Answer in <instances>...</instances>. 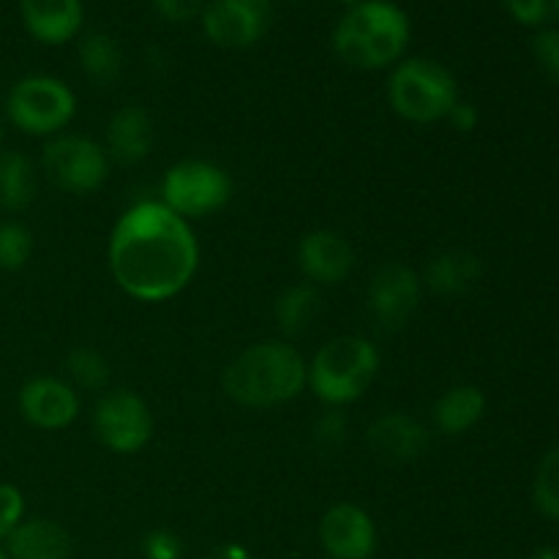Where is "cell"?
I'll use <instances>...</instances> for the list:
<instances>
[{"label":"cell","instance_id":"4","mask_svg":"<svg viewBox=\"0 0 559 559\" xmlns=\"http://www.w3.org/2000/svg\"><path fill=\"white\" fill-rule=\"evenodd\" d=\"M380 371V353L364 336H336L311 358L306 385L328 407H344L364 396Z\"/></svg>","mask_w":559,"mask_h":559},{"label":"cell","instance_id":"19","mask_svg":"<svg viewBox=\"0 0 559 559\" xmlns=\"http://www.w3.org/2000/svg\"><path fill=\"white\" fill-rule=\"evenodd\" d=\"M480 276H484V265L478 257L473 251L453 249L437 254L420 282L442 298H459V295H467L480 282Z\"/></svg>","mask_w":559,"mask_h":559},{"label":"cell","instance_id":"8","mask_svg":"<svg viewBox=\"0 0 559 559\" xmlns=\"http://www.w3.org/2000/svg\"><path fill=\"white\" fill-rule=\"evenodd\" d=\"M47 178L69 194H91L102 189L109 173V156L98 142L80 134H58L41 153Z\"/></svg>","mask_w":559,"mask_h":559},{"label":"cell","instance_id":"31","mask_svg":"<svg viewBox=\"0 0 559 559\" xmlns=\"http://www.w3.org/2000/svg\"><path fill=\"white\" fill-rule=\"evenodd\" d=\"M533 52L540 69L559 82V27H544V31L535 33Z\"/></svg>","mask_w":559,"mask_h":559},{"label":"cell","instance_id":"26","mask_svg":"<svg viewBox=\"0 0 559 559\" xmlns=\"http://www.w3.org/2000/svg\"><path fill=\"white\" fill-rule=\"evenodd\" d=\"M33 257V233L20 222L0 224V271H22Z\"/></svg>","mask_w":559,"mask_h":559},{"label":"cell","instance_id":"25","mask_svg":"<svg viewBox=\"0 0 559 559\" xmlns=\"http://www.w3.org/2000/svg\"><path fill=\"white\" fill-rule=\"evenodd\" d=\"M533 500L546 519L559 522V445L540 459L533 484Z\"/></svg>","mask_w":559,"mask_h":559},{"label":"cell","instance_id":"29","mask_svg":"<svg viewBox=\"0 0 559 559\" xmlns=\"http://www.w3.org/2000/svg\"><path fill=\"white\" fill-rule=\"evenodd\" d=\"M25 522V497L16 486L0 484V546Z\"/></svg>","mask_w":559,"mask_h":559},{"label":"cell","instance_id":"21","mask_svg":"<svg viewBox=\"0 0 559 559\" xmlns=\"http://www.w3.org/2000/svg\"><path fill=\"white\" fill-rule=\"evenodd\" d=\"M76 58H80V69L85 71L87 80L98 87H112L123 74V49L109 33H85L80 49H76Z\"/></svg>","mask_w":559,"mask_h":559},{"label":"cell","instance_id":"37","mask_svg":"<svg viewBox=\"0 0 559 559\" xmlns=\"http://www.w3.org/2000/svg\"><path fill=\"white\" fill-rule=\"evenodd\" d=\"M0 559H9V557H5V551H3V546H0Z\"/></svg>","mask_w":559,"mask_h":559},{"label":"cell","instance_id":"15","mask_svg":"<svg viewBox=\"0 0 559 559\" xmlns=\"http://www.w3.org/2000/svg\"><path fill=\"white\" fill-rule=\"evenodd\" d=\"M371 453L382 462L409 464L418 462L431 445V431L407 413H385L366 431Z\"/></svg>","mask_w":559,"mask_h":559},{"label":"cell","instance_id":"2","mask_svg":"<svg viewBox=\"0 0 559 559\" xmlns=\"http://www.w3.org/2000/svg\"><path fill=\"white\" fill-rule=\"evenodd\" d=\"M309 364L289 342H260L246 347L224 369L222 388L235 404L249 409H271L293 402L306 388Z\"/></svg>","mask_w":559,"mask_h":559},{"label":"cell","instance_id":"12","mask_svg":"<svg viewBox=\"0 0 559 559\" xmlns=\"http://www.w3.org/2000/svg\"><path fill=\"white\" fill-rule=\"evenodd\" d=\"M320 544L331 559H371L377 551L374 519L355 502H336L320 522Z\"/></svg>","mask_w":559,"mask_h":559},{"label":"cell","instance_id":"33","mask_svg":"<svg viewBox=\"0 0 559 559\" xmlns=\"http://www.w3.org/2000/svg\"><path fill=\"white\" fill-rule=\"evenodd\" d=\"M448 120H451L459 131H469L475 129V123H478V109L467 102H459L456 107H453V112L448 115Z\"/></svg>","mask_w":559,"mask_h":559},{"label":"cell","instance_id":"38","mask_svg":"<svg viewBox=\"0 0 559 559\" xmlns=\"http://www.w3.org/2000/svg\"><path fill=\"white\" fill-rule=\"evenodd\" d=\"M0 140H3V123H0Z\"/></svg>","mask_w":559,"mask_h":559},{"label":"cell","instance_id":"1","mask_svg":"<svg viewBox=\"0 0 559 559\" xmlns=\"http://www.w3.org/2000/svg\"><path fill=\"white\" fill-rule=\"evenodd\" d=\"M200 267V243L162 200L131 205L109 235V271L129 298L162 304L183 293Z\"/></svg>","mask_w":559,"mask_h":559},{"label":"cell","instance_id":"6","mask_svg":"<svg viewBox=\"0 0 559 559\" xmlns=\"http://www.w3.org/2000/svg\"><path fill=\"white\" fill-rule=\"evenodd\" d=\"M5 115L22 134L58 136L74 120L76 96L58 76H22L5 96Z\"/></svg>","mask_w":559,"mask_h":559},{"label":"cell","instance_id":"32","mask_svg":"<svg viewBox=\"0 0 559 559\" xmlns=\"http://www.w3.org/2000/svg\"><path fill=\"white\" fill-rule=\"evenodd\" d=\"M153 9L169 22H189L202 14L207 0H151Z\"/></svg>","mask_w":559,"mask_h":559},{"label":"cell","instance_id":"27","mask_svg":"<svg viewBox=\"0 0 559 559\" xmlns=\"http://www.w3.org/2000/svg\"><path fill=\"white\" fill-rule=\"evenodd\" d=\"M508 14L527 27H555L559 22V0H502Z\"/></svg>","mask_w":559,"mask_h":559},{"label":"cell","instance_id":"23","mask_svg":"<svg viewBox=\"0 0 559 559\" xmlns=\"http://www.w3.org/2000/svg\"><path fill=\"white\" fill-rule=\"evenodd\" d=\"M36 200V169L16 151H0V207L20 213Z\"/></svg>","mask_w":559,"mask_h":559},{"label":"cell","instance_id":"22","mask_svg":"<svg viewBox=\"0 0 559 559\" xmlns=\"http://www.w3.org/2000/svg\"><path fill=\"white\" fill-rule=\"evenodd\" d=\"M322 311V298L314 284H293L284 289L273 306V317L284 336H300L314 325Z\"/></svg>","mask_w":559,"mask_h":559},{"label":"cell","instance_id":"28","mask_svg":"<svg viewBox=\"0 0 559 559\" xmlns=\"http://www.w3.org/2000/svg\"><path fill=\"white\" fill-rule=\"evenodd\" d=\"M347 429L349 426H347V418H344L342 409L328 407L325 413L314 420V429H311L317 451L331 453V451H336V448H342L344 440H347Z\"/></svg>","mask_w":559,"mask_h":559},{"label":"cell","instance_id":"39","mask_svg":"<svg viewBox=\"0 0 559 559\" xmlns=\"http://www.w3.org/2000/svg\"><path fill=\"white\" fill-rule=\"evenodd\" d=\"M293 3H295V0H293Z\"/></svg>","mask_w":559,"mask_h":559},{"label":"cell","instance_id":"34","mask_svg":"<svg viewBox=\"0 0 559 559\" xmlns=\"http://www.w3.org/2000/svg\"><path fill=\"white\" fill-rule=\"evenodd\" d=\"M202 559H254V555L240 544H222L216 546V549L207 551Z\"/></svg>","mask_w":559,"mask_h":559},{"label":"cell","instance_id":"30","mask_svg":"<svg viewBox=\"0 0 559 559\" xmlns=\"http://www.w3.org/2000/svg\"><path fill=\"white\" fill-rule=\"evenodd\" d=\"M142 557L145 559H183V540L173 530H151L142 538Z\"/></svg>","mask_w":559,"mask_h":559},{"label":"cell","instance_id":"24","mask_svg":"<svg viewBox=\"0 0 559 559\" xmlns=\"http://www.w3.org/2000/svg\"><path fill=\"white\" fill-rule=\"evenodd\" d=\"M71 385L82 391H102L109 382V364L98 349L93 347H74L66 360Z\"/></svg>","mask_w":559,"mask_h":559},{"label":"cell","instance_id":"10","mask_svg":"<svg viewBox=\"0 0 559 559\" xmlns=\"http://www.w3.org/2000/svg\"><path fill=\"white\" fill-rule=\"evenodd\" d=\"M207 41L222 49H249L267 33L271 0H207L200 14Z\"/></svg>","mask_w":559,"mask_h":559},{"label":"cell","instance_id":"13","mask_svg":"<svg viewBox=\"0 0 559 559\" xmlns=\"http://www.w3.org/2000/svg\"><path fill=\"white\" fill-rule=\"evenodd\" d=\"M22 418L31 426L44 431H58L74 424L80 415V396L71 382L58 380V377H33L22 385L20 399Z\"/></svg>","mask_w":559,"mask_h":559},{"label":"cell","instance_id":"35","mask_svg":"<svg viewBox=\"0 0 559 559\" xmlns=\"http://www.w3.org/2000/svg\"><path fill=\"white\" fill-rule=\"evenodd\" d=\"M530 559H559V551L557 549H538V551H533V557Z\"/></svg>","mask_w":559,"mask_h":559},{"label":"cell","instance_id":"18","mask_svg":"<svg viewBox=\"0 0 559 559\" xmlns=\"http://www.w3.org/2000/svg\"><path fill=\"white\" fill-rule=\"evenodd\" d=\"M3 551L9 559H71L74 540L69 530L52 519H25L5 538Z\"/></svg>","mask_w":559,"mask_h":559},{"label":"cell","instance_id":"3","mask_svg":"<svg viewBox=\"0 0 559 559\" xmlns=\"http://www.w3.org/2000/svg\"><path fill=\"white\" fill-rule=\"evenodd\" d=\"M413 25L393 0H364L333 27V52L353 69L380 71L404 60Z\"/></svg>","mask_w":559,"mask_h":559},{"label":"cell","instance_id":"9","mask_svg":"<svg viewBox=\"0 0 559 559\" xmlns=\"http://www.w3.org/2000/svg\"><path fill=\"white\" fill-rule=\"evenodd\" d=\"M93 431L112 453H140L153 437V415L134 391H109L93 409Z\"/></svg>","mask_w":559,"mask_h":559},{"label":"cell","instance_id":"36","mask_svg":"<svg viewBox=\"0 0 559 559\" xmlns=\"http://www.w3.org/2000/svg\"><path fill=\"white\" fill-rule=\"evenodd\" d=\"M338 5H344V11L347 9H353V5H358V3H364V0H336Z\"/></svg>","mask_w":559,"mask_h":559},{"label":"cell","instance_id":"5","mask_svg":"<svg viewBox=\"0 0 559 559\" xmlns=\"http://www.w3.org/2000/svg\"><path fill=\"white\" fill-rule=\"evenodd\" d=\"M388 102L409 123H437L448 120L462 98L451 69L429 58H404L391 71Z\"/></svg>","mask_w":559,"mask_h":559},{"label":"cell","instance_id":"14","mask_svg":"<svg viewBox=\"0 0 559 559\" xmlns=\"http://www.w3.org/2000/svg\"><path fill=\"white\" fill-rule=\"evenodd\" d=\"M300 273L314 287H333L344 282L355 267V249L344 235L333 229H314L298 246Z\"/></svg>","mask_w":559,"mask_h":559},{"label":"cell","instance_id":"20","mask_svg":"<svg viewBox=\"0 0 559 559\" xmlns=\"http://www.w3.org/2000/svg\"><path fill=\"white\" fill-rule=\"evenodd\" d=\"M486 415V396L475 385H456L442 393L435 404V426L442 435H467Z\"/></svg>","mask_w":559,"mask_h":559},{"label":"cell","instance_id":"17","mask_svg":"<svg viewBox=\"0 0 559 559\" xmlns=\"http://www.w3.org/2000/svg\"><path fill=\"white\" fill-rule=\"evenodd\" d=\"M153 147V120L140 104L120 107L107 126V156L123 167L145 162Z\"/></svg>","mask_w":559,"mask_h":559},{"label":"cell","instance_id":"11","mask_svg":"<svg viewBox=\"0 0 559 559\" xmlns=\"http://www.w3.org/2000/svg\"><path fill=\"white\" fill-rule=\"evenodd\" d=\"M420 298H424V282L413 267L402 262L382 265L366 289V306L382 333H396L399 328L407 325L409 317L418 311Z\"/></svg>","mask_w":559,"mask_h":559},{"label":"cell","instance_id":"7","mask_svg":"<svg viewBox=\"0 0 559 559\" xmlns=\"http://www.w3.org/2000/svg\"><path fill=\"white\" fill-rule=\"evenodd\" d=\"M229 197H233V178L227 169L213 162L186 158L164 175L162 202L186 222L222 211Z\"/></svg>","mask_w":559,"mask_h":559},{"label":"cell","instance_id":"16","mask_svg":"<svg viewBox=\"0 0 559 559\" xmlns=\"http://www.w3.org/2000/svg\"><path fill=\"white\" fill-rule=\"evenodd\" d=\"M25 31L47 47H60L80 36L85 9L82 0H20Z\"/></svg>","mask_w":559,"mask_h":559}]
</instances>
